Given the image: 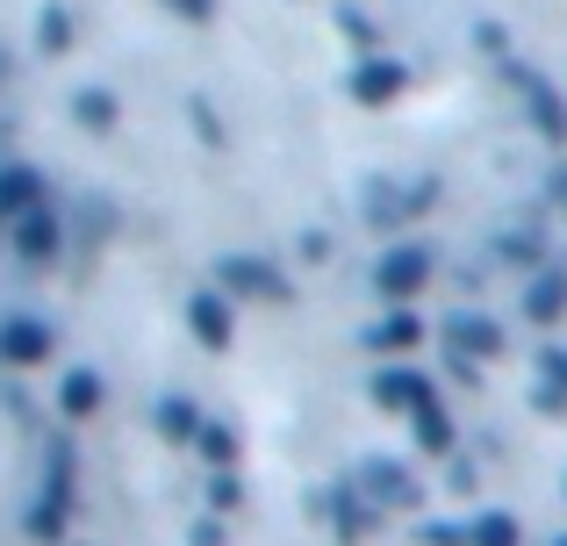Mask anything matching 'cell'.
I'll return each mask as SVG.
<instances>
[{
  "label": "cell",
  "mask_w": 567,
  "mask_h": 546,
  "mask_svg": "<svg viewBox=\"0 0 567 546\" xmlns=\"http://www.w3.org/2000/svg\"><path fill=\"white\" fill-rule=\"evenodd\" d=\"M65 525H72V446H65V439H51V446H43V490H37V504H29L22 533L37 539V546H58V539H65Z\"/></svg>",
  "instance_id": "6da1fadb"
},
{
  "label": "cell",
  "mask_w": 567,
  "mask_h": 546,
  "mask_svg": "<svg viewBox=\"0 0 567 546\" xmlns=\"http://www.w3.org/2000/svg\"><path fill=\"white\" fill-rule=\"evenodd\" d=\"M352 482H360V496L381 511V518H395V511H416V504H424V482H416V467L388 461V453H367V461L352 467Z\"/></svg>",
  "instance_id": "7a4b0ae2"
},
{
  "label": "cell",
  "mask_w": 567,
  "mask_h": 546,
  "mask_svg": "<svg viewBox=\"0 0 567 546\" xmlns=\"http://www.w3.org/2000/svg\"><path fill=\"white\" fill-rule=\"evenodd\" d=\"M309 511H317V518H331V533L346 539V546L374 539V525H381V511L360 496V482H331V490H317V496H309Z\"/></svg>",
  "instance_id": "3957f363"
},
{
  "label": "cell",
  "mask_w": 567,
  "mask_h": 546,
  "mask_svg": "<svg viewBox=\"0 0 567 546\" xmlns=\"http://www.w3.org/2000/svg\"><path fill=\"white\" fill-rule=\"evenodd\" d=\"M216 288L223 295H245V302H288V274L274 267V259H251V253H230L216 259Z\"/></svg>",
  "instance_id": "277c9868"
},
{
  "label": "cell",
  "mask_w": 567,
  "mask_h": 546,
  "mask_svg": "<svg viewBox=\"0 0 567 546\" xmlns=\"http://www.w3.org/2000/svg\"><path fill=\"white\" fill-rule=\"evenodd\" d=\"M431 245H388V253L374 259V288H381V302H410L416 288L431 280Z\"/></svg>",
  "instance_id": "5b68a950"
},
{
  "label": "cell",
  "mask_w": 567,
  "mask_h": 546,
  "mask_svg": "<svg viewBox=\"0 0 567 546\" xmlns=\"http://www.w3.org/2000/svg\"><path fill=\"white\" fill-rule=\"evenodd\" d=\"M8 245H14V259H22V267H51L58 245H65V230H58L51 202H37V209L14 216V224H8Z\"/></svg>",
  "instance_id": "8992f818"
},
{
  "label": "cell",
  "mask_w": 567,
  "mask_h": 546,
  "mask_svg": "<svg viewBox=\"0 0 567 546\" xmlns=\"http://www.w3.org/2000/svg\"><path fill=\"white\" fill-rule=\"evenodd\" d=\"M431 195H439V181H416V187L374 181V187H367V224H374V230H395V224H410V216H424Z\"/></svg>",
  "instance_id": "52a82bcc"
},
{
  "label": "cell",
  "mask_w": 567,
  "mask_h": 546,
  "mask_svg": "<svg viewBox=\"0 0 567 546\" xmlns=\"http://www.w3.org/2000/svg\"><path fill=\"white\" fill-rule=\"evenodd\" d=\"M445 352H467V360H496L503 352V323L482 317V309H445Z\"/></svg>",
  "instance_id": "ba28073f"
},
{
  "label": "cell",
  "mask_w": 567,
  "mask_h": 546,
  "mask_svg": "<svg viewBox=\"0 0 567 546\" xmlns=\"http://www.w3.org/2000/svg\"><path fill=\"white\" fill-rule=\"evenodd\" d=\"M51 346H58V331L43 317H0V360H8V367L51 360Z\"/></svg>",
  "instance_id": "9c48e42d"
},
{
  "label": "cell",
  "mask_w": 567,
  "mask_h": 546,
  "mask_svg": "<svg viewBox=\"0 0 567 546\" xmlns=\"http://www.w3.org/2000/svg\"><path fill=\"white\" fill-rule=\"evenodd\" d=\"M187 331L202 338L208 352H223V346H230V331H237V317H230V295H223V288H202V295H187Z\"/></svg>",
  "instance_id": "30bf717a"
},
{
  "label": "cell",
  "mask_w": 567,
  "mask_h": 546,
  "mask_svg": "<svg viewBox=\"0 0 567 546\" xmlns=\"http://www.w3.org/2000/svg\"><path fill=\"white\" fill-rule=\"evenodd\" d=\"M402 86H410V72H402L395 58H367V65L352 72V101H360V109H388Z\"/></svg>",
  "instance_id": "8fae6325"
},
{
  "label": "cell",
  "mask_w": 567,
  "mask_h": 546,
  "mask_svg": "<svg viewBox=\"0 0 567 546\" xmlns=\"http://www.w3.org/2000/svg\"><path fill=\"white\" fill-rule=\"evenodd\" d=\"M367 395H374L381 410H395V418H410V410L431 395V381L416 374V367H381V374H374V389H367Z\"/></svg>",
  "instance_id": "7c38bea8"
},
{
  "label": "cell",
  "mask_w": 567,
  "mask_h": 546,
  "mask_svg": "<svg viewBox=\"0 0 567 546\" xmlns=\"http://www.w3.org/2000/svg\"><path fill=\"white\" fill-rule=\"evenodd\" d=\"M511 80L525 86V101H532V123H539V130H546L554 144H567V101H560L554 86L539 80V72H525V65H511Z\"/></svg>",
  "instance_id": "4fadbf2b"
},
{
  "label": "cell",
  "mask_w": 567,
  "mask_h": 546,
  "mask_svg": "<svg viewBox=\"0 0 567 546\" xmlns=\"http://www.w3.org/2000/svg\"><path fill=\"white\" fill-rule=\"evenodd\" d=\"M37 202H43V173L8 158V166H0V230H8L22 209H37Z\"/></svg>",
  "instance_id": "5bb4252c"
},
{
  "label": "cell",
  "mask_w": 567,
  "mask_h": 546,
  "mask_svg": "<svg viewBox=\"0 0 567 546\" xmlns=\"http://www.w3.org/2000/svg\"><path fill=\"white\" fill-rule=\"evenodd\" d=\"M525 317H532V323H560V317H567V267H539V274H532Z\"/></svg>",
  "instance_id": "9a60e30c"
},
{
  "label": "cell",
  "mask_w": 567,
  "mask_h": 546,
  "mask_svg": "<svg viewBox=\"0 0 567 546\" xmlns=\"http://www.w3.org/2000/svg\"><path fill=\"white\" fill-rule=\"evenodd\" d=\"M410 424H416V446H424V453H439V461L453 453V439H460V432H453V418H445V395H439V389H431L424 403L410 410Z\"/></svg>",
  "instance_id": "2e32d148"
},
{
  "label": "cell",
  "mask_w": 567,
  "mask_h": 546,
  "mask_svg": "<svg viewBox=\"0 0 567 546\" xmlns=\"http://www.w3.org/2000/svg\"><path fill=\"white\" fill-rule=\"evenodd\" d=\"M532 410H539V418H560V410H567V346H546L539 352V389H532Z\"/></svg>",
  "instance_id": "e0dca14e"
},
{
  "label": "cell",
  "mask_w": 567,
  "mask_h": 546,
  "mask_svg": "<svg viewBox=\"0 0 567 546\" xmlns=\"http://www.w3.org/2000/svg\"><path fill=\"white\" fill-rule=\"evenodd\" d=\"M152 424H158V439H166V446H194V432H202V410H194V395H158Z\"/></svg>",
  "instance_id": "ac0fdd59"
},
{
  "label": "cell",
  "mask_w": 567,
  "mask_h": 546,
  "mask_svg": "<svg viewBox=\"0 0 567 546\" xmlns=\"http://www.w3.org/2000/svg\"><path fill=\"white\" fill-rule=\"evenodd\" d=\"M101 395H109V389H101V374H94V367H72V374L58 381V410H65L72 424H80V418H94V410H101Z\"/></svg>",
  "instance_id": "d6986e66"
},
{
  "label": "cell",
  "mask_w": 567,
  "mask_h": 546,
  "mask_svg": "<svg viewBox=\"0 0 567 546\" xmlns=\"http://www.w3.org/2000/svg\"><path fill=\"white\" fill-rule=\"evenodd\" d=\"M367 346L374 352H410V346H424V323H416L410 309H388L374 331H367Z\"/></svg>",
  "instance_id": "ffe728a7"
},
{
  "label": "cell",
  "mask_w": 567,
  "mask_h": 546,
  "mask_svg": "<svg viewBox=\"0 0 567 546\" xmlns=\"http://www.w3.org/2000/svg\"><path fill=\"white\" fill-rule=\"evenodd\" d=\"M72 115H80V130H115V94L109 86H80V94H72Z\"/></svg>",
  "instance_id": "44dd1931"
},
{
  "label": "cell",
  "mask_w": 567,
  "mask_h": 546,
  "mask_svg": "<svg viewBox=\"0 0 567 546\" xmlns=\"http://www.w3.org/2000/svg\"><path fill=\"white\" fill-rule=\"evenodd\" d=\"M194 453H202L208 467H237V432H230V424H208V418H202V432H194Z\"/></svg>",
  "instance_id": "7402d4cb"
},
{
  "label": "cell",
  "mask_w": 567,
  "mask_h": 546,
  "mask_svg": "<svg viewBox=\"0 0 567 546\" xmlns=\"http://www.w3.org/2000/svg\"><path fill=\"white\" fill-rule=\"evenodd\" d=\"M467 533H474V546H525V533H517L511 511H482V518H474Z\"/></svg>",
  "instance_id": "603a6c76"
},
{
  "label": "cell",
  "mask_w": 567,
  "mask_h": 546,
  "mask_svg": "<svg viewBox=\"0 0 567 546\" xmlns=\"http://www.w3.org/2000/svg\"><path fill=\"white\" fill-rule=\"evenodd\" d=\"M496 259H503V267H539V230H511V238H496Z\"/></svg>",
  "instance_id": "cb8c5ba5"
},
{
  "label": "cell",
  "mask_w": 567,
  "mask_h": 546,
  "mask_svg": "<svg viewBox=\"0 0 567 546\" xmlns=\"http://www.w3.org/2000/svg\"><path fill=\"white\" fill-rule=\"evenodd\" d=\"M37 43L58 58V51L72 43V14H65V8H43V22H37Z\"/></svg>",
  "instance_id": "d4e9b609"
},
{
  "label": "cell",
  "mask_w": 567,
  "mask_h": 546,
  "mask_svg": "<svg viewBox=\"0 0 567 546\" xmlns=\"http://www.w3.org/2000/svg\"><path fill=\"white\" fill-rule=\"evenodd\" d=\"M237 504H245V482H237L230 467H216V482H208V511L223 518V511H237Z\"/></svg>",
  "instance_id": "484cf974"
},
{
  "label": "cell",
  "mask_w": 567,
  "mask_h": 546,
  "mask_svg": "<svg viewBox=\"0 0 567 546\" xmlns=\"http://www.w3.org/2000/svg\"><path fill=\"white\" fill-rule=\"evenodd\" d=\"M416 539H424V546H474V533H467V525H453V518H424V525H416Z\"/></svg>",
  "instance_id": "4316f807"
},
{
  "label": "cell",
  "mask_w": 567,
  "mask_h": 546,
  "mask_svg": "<svg viewBox=\"0 0 567 546\" xmlns=\"http://www.w3.org/2000/svg\"><path fill=\"white\" fill-rule=\"evenodd\" d=\"M173 14H187V22H208V14H216V0H166Z\"/></svg>",
  "instance_id": "83f0119b"
},
{
  "label": "cell",
  "mask_w": 567,
  "mask_h": 546,
  "mask_svg": "<svg viewBox=\"0 0 567 546\" xmlns=\"http://www.w3.org/2000/svg\"><path fill=\"white\" fill-rule=\"evenodd\" d=\"M187 546H223V518H202V525L187 533Z\"/></svg>",
  "instance_id": "f1b7e54d"
},
{
  "label": "cell",
  "mask_w": 567,
  "mask_h": 546,
  "mask_svg": "<svg viewBox=\"0 0 567 546\" xmlns=\"http://www.w3.org/2000/svg\"><path fill=\"white\" fill-rule=\"evenodd\" d=\"M554 195H560V202H567V173H554Z\"/></svg>",
  "instance_id": "f546056e"
},
{
  "label": "cell",
  "mask_w": 567,
  "mask_h": 546,
  "mask_svg": "<svg viewBox=\"0 0 567 546\" xmlns=\"http://www.w3.org/2000/svg\"><path fill=\"white\" fill-rule=\"evenodd\" d=\"M554 546H567V539H554Z\"/></svg>",
  "instance_id": "4dcf8cb0"
}]
</instances>
